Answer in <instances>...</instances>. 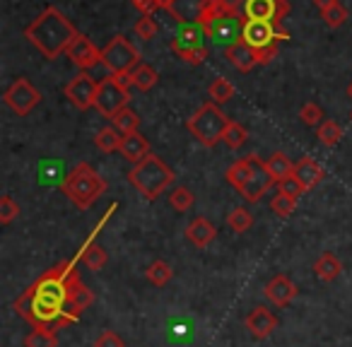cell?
I'll use <instances>...</instances> for the list:
<instances>
[{
	"label": "cell",
	"mask_w": 352,
	"mask_h": 347,
	"mask_svg": "<svg viewBox=\"0 0 352 347\" xmlns=\"http://www.w3.org/2000/svg\"><path fill=\"white\" fill-rule=\"evenodd\" d=\"M78 263H82L78 254L56 263L15 299L12 309L34 328L58 331L80 321L94 297L80 278Z\"/></svg>",
	"instance_id": "6da1fadb"
},
{
	"label": "cell",
	"mask_w": 352,
	"mask_h": 347,
	"mask_svg": "<svg viewBox=\"0 0 352 347\" xmlns=\"http://www.w3.org/2000/svg\"><path fill=\"white\" fill-rule=\"evenodd\" d=\"M80 32L73 27V22L58 10V8H46L34 22H30L25 30V36L30 44L44 56L46 60H56L60 54H65L70 41L78 36Z\"/></svg>",
	"instance_id": "7a4b0ae2"
},
{
	"label": "cell",
	"mask_w": 352,
	"mask_h": 347,
	"mask_svg": "<svg viewBox=\"0 0 352 347\" xmlns=\"http://www.w3.org/2000/svg\"><path fill=\"white\" fill-rule=\"evenodd\" d=\"M107 186H109L107 179L92 164H87V161H80L78 166H73L63 177V181H60V191L80 210H89L94 205V201L102 193H107Z\"/></svg>",
	"instance_id": "3957f363"
},
{
	"label": "cell",
	"mask_w": 352,
	"mask_h": 347,
	"mask_svg": "<svg viewBox=\"0 0 352 347\" xmlns=\"http://www.w3.org/2000/svg\"><path fill=\"white\" fill-rule=\"evenodd\" d=\"M198 27L206 32L208 39L227 41V46H230L232 41L241 39L244 20H241L236 5L230 0H208V8L203 12L201 22H198Z\"/></svg>",
	"instance_id": "277c9868"
},
{
	"label": "cell",
	"mask_w": 352,
	"mask_h": 347,
	"mask_svg": "<svg viewBox=\"0 0 352 347\" xmlns=\"http://www.w3.org/2000/svg\"><path fill=\"white\" fill-rule=\"evenodd\" d=\"M128 183H131L145 201H157V198L174 183V171H171L157 155H147L140 164H135L128 171Z\"/></svg>",
	"instance_id": "5b68a950"
},
{
	"label": "cell",
	"mask_w": 352,
	"mask_h": 347,
	"mask_svg": "<svg viewBox=\"0 0 352 347\" xmlns=\"http://www.w3.org/2000/svg\"><path fill=\"white\" fill-rule=\"evenodd\" d=\"M227 126H230V118L225 116V111L215 102H206L186 121L188 133L206 147H215L217 142H222Z\"/></svg>",
	"instance_id": "8992f818"
},
{
	"label": "cell",
	"mask_w": 352,
	"mask_h": 347,
	"mask_svg": "<svg viewBox=\"0 0 352 347\" xmlns=\"http://www.w3.org/2000/svg\"><path fill=\"white\" fill-rule=\"evenodd\" d=\"M140 60V51L131 44L123 34H116L107 46L102 49V65L111 75L131 73Z\"/></svg>",
	"instance_id": "52a82bcc"
},
{
	"label": "cell",
	"mask_w": 352,
	"mask_h": 347,
	"mask_svg": "<svg viewBox=\"0 0 352 347\" xmlns=\"http://www.w3.org/2000/svg\"><path fill=\"white\" fill-rule=\"evenodd\" d=\"M171 51L182 60L191 65H201L208 58L206 49V32L198 25H184L171 39Z\"/></svg>",
	"instance_id": "ba28073f"
},
{
	"label": "cell",
	"mask_w": 352,
	"mask_h": 347,
	"mask_svg": "<svg viewBox=\"0 0 352 347\" xmlns=\"http://www.w3.org/2000/svg\"><path fill=\"white\" fill-rule=\"evenodd\" d=\"M241 20H256V22H273L283 27V17L289 12L287 0H236Z\"/></svg>",
	"instance_id": "9c48e42d"
},
{
	"label": "cell",
	"mask_w": 352,
	"mask_h": 347,
	"mask_svg": "<svg viewBox=\"0 0 352 347\" xmlns=\"http://www.w3.org/2000/svg\"><path fill=\"white\" fill-rule=\"evenodd\" d=\"M246 161H249V177H246L239 193L246 203H258L261 198L273 186H278V183H275L273 174L268 171V166H265V161L261 159V157L251 155V157H246Z\"/></svg>",
	"instance_id": "30bf717a"
},
{
	"label": "cell",
	"mask_w": 352,
	"mask_h": 347,
	"mask_svg": "<svg viewBox=\"0 0 352 347\" xmlns=\"http://www.w3.org/2000/svg\"><path fill=\"white\" fill-rule=\"evenodd\" d=\"M128 102H131V94H128L126 87H121V85L116 82L113 75L111 78H104L102 82H99L97 99H94V109H97L99 116L111 121L121 109L128 107Z\"/></svg>",
	"instance_id": "8fae6325"
},
{
	"label": "cell",
	"mask_w": 352,
	"mask_h": 347,
	"mask_svg": "<svg viewBox=\"0 0 352 347\" xmlns=\"http://www.w3.org/2000/svg\"><path fill=\"white\" fill-rule=\"evenodd\" d=\"M3 102L17 116H27L41 102V92L27 78H17L3 94Z\"/></svg>",
	"instance_id": "7c38bea8"
},
{
	"label": "cell",
	"mask_w": 352,
	"mask_h": 347,
	"mask_svg": "<svg viewBox=\"0 0 352 347\" xmlns=\"http://www.w3.org/2000/svg\"><path fill=\"white\" fill-rule=\"evenodd\" d=\"M241 39L246 44H251L254 49H265V46L280 44L283 39H287V32L283 27L273 25V22H256V20H244L241 27Z\"/></svg>",
	"instance_id": "4fadbf2b"
},
{
	"label": "cell",
	"mask_w": 352,
	"mask_h": 347,
	"mask_svg": "<svg viewBox=\"0 0 352 347\" xmlns=\"http://www.w3.org/2000/svg\"><path fill=\"white\" fill-rule=\"evenodd\" d=\"M97 89L99 82H94L92 75L87 73H78L68 85H65V97L80 111H87L94 107V99H97Z\"/></svg>",
	"instance_id": "5bb4252c"
},
{
	"label": "cell",
	"mask_w": 352,
	"mask_h": 347,
	"mask_svg": "<svg viewBox=\"0 0 352 347\" xmlns=\"http://www.w3.org/2000/svg\"><path fill=\"white\" fill-rule=\"evenodd\" d=\"M65 54H68L70 63L78 65L82 73H87L89 68H94L97 63H102V51H99L85 34L75 36V39L70 41V46H68Z\"/></svg>",
	"instance_id": "9a60e30c"
},
{
	"label": "cell",
	"mask_w": 352,
	"mask_h": 347,
	"mask_svg": "<svg viewBox=\"0 0 352 347\" xmlns=\"http://www.w3.org/2000/svg\"><path fill=\"white\" fill-rule=\"evenodd\" d=\"M278 326H280L278 316H275L268 306H256L254 311L246 316V331H249L256 340H265V337H270Z\"/></svg>",
	"instance_id": "2e32d148"
},
{
	"label": "cell",
	"mask_w": 352,
	"mask_h": 347,
	"mask_svg": "<svg viewBox=\"0 0 352 347\" xmlns=\"http://www.w3.org/2000/svg\"><path fill=\"white\" fill-rule=\"evenodd\" d=\"M263 294L270 304H275V306H287L289 302L297 299L299 289H297V284L287 278V275H275V278L265 284Z\"/></svg>",
	"instance_id": "e0dca14e"
},
{
	"label": "cell",
	"mask_w": 352,
	"mask_h": 347,
	"mask_svg": "<svg viewBox=\"0 0 352 347\" xmlns=\"http://www.w3.org/2000/svg\"><path fill=\"white\" fill-rule=\"evenodd\" d=\"M208 8V0H174L166 10L179 25H198Z\"/></svg>",
	"instance_id": "ac0fdd59"
},
{
	"label": "cell",
	"mask_w": 352,
	"mask_h": 347,
	"mask_svg": "<svg viewBox=\"0 0 352 347\" xmlns=\"http://www.w3.org/2000/svg\"><path fill=\"white\" fill-rule=\"evenodd\" d=\"M225 58L230 60L236 70H241V73H249L251 68H256V65H258L256 49L251 44H246L244 39L232 41V44L225 49Z\"/></svg>",
	"instance_id": "d6986e66"
},
{
	"label": "cell",
	"mask_w": 352,
	"mask_h": 347,
	"mask_svg": "<svg viewBox=\"0 0 352 347\" xmlns=\"http://www.w3.org/2000/svg\"><path fill=\"white\" fill-rule=\"evenodd\" d=\"M294 179H297L299 183H302L304 191H314V188L318 186V183L323 181V177H326V171H323V166L318 164L314 157H302V159L294 164Z\"/></svg>",
	"instance_id": "ffe728a7"
},
{
	"label": "cell",
	"mask_w": 352,
	"mask_h": 347,
	"mask_svg": "<svg viewBox=\"0 0 352 347\" xmlns=\"http://www.w3.org/2000/svg\"><path fill=\"white\" fill-rule=\"evenodd\" d=\"M118 152H121L123 159L131 161V164L135 166L150 155V142H147V137L140 135V133H131V135H123L121 150Z\"/></svg>",
	"instance_id": "44dd1931"
},
{
	"label": "cell",
	"mask_w": 352,
	"mask_h": 347,
	"mask_svg": "<svg viewBox=\"0 0 352 347\" xmlns=\"http://www.w3.org/2000/svg\"><path fill=\"white\" fill-rule=\"evenodd\" d=\"M215 236H217L215 225H212L210 220H206V217H196L193 222H188L186 239L191 241L193 246H198V249H206V246H210L212 241H215Z\"/></svg>",
	"instance_id": "7402d4cb"
},
{
	"label": "cell",
	"mask_w": 352,
	"mask_h": 347,
	"mask_svg": "<svg viewBox=\"0 0 352 347\" xmlns=\"http://www.w3.org/2000/svg\"><path fill=\"white\" fill-rule=\"evenodd\" d=\"M342 273V263L333 251H323L316 260H314V275H316L321 282H333Z\"/></svg>",
	"instance_id": "603a6c76"
},
{
	"label": "cell",
	"mask_w": 352,
	"mask_h": 347,
	"mask_svg": "<svg viewBox=\"0 0 352 347\" xmlns=\"http://www.w3.org/2000/svg\"><path fill=\"white\" fill-rule=\"evenodd\" d=\"M265 166H268V171L273 174L275 183L285 181V179H289L294 174V164L287 159V155H283V152H275V155H270V159L265 161Z\"/></svg>",
	"instance_id": "cb8c5ba5"
},
{
	"label": "cell",
	"mask_w": 352,
	"mask_h": 347,
	"mask_svg": "<svg viewBox=\"0 0 352 347\" xmlns=\"http://www.w3.org/2000/svg\"><path fill=\"white\" fill-rule=\"evenodd\" d=\"M121 142H123V135L113 126L102 128V131L94 135V145H97V150L107 152V155H109V152H118V150H121Z\"/></svg>",
	"instance_id": "d4e9b609"
},
{
	"label": "cell",
	"mask_w": 352,
	"mask_h": 347,
	"mask_svg": "<svg viewBox=\"0 0 352 347\" xmlns=\"http://www.w3.org/2000/svg\"><path fill=\"white\" fill-rule=\"evenodd\" d=\"M131 75H133V85H135L138 89H142V92H150L157 85V80H160L157 70L147 63H138L135 68L131 70Z\"/></svg>",
	"instance_id": "484cf974"
},
{
	"label": "cell",
	"mask_w": 352,
	"mask_h": 347,
	"mask_svg": "<svg viewBox=\"0 0 352 347\" xmlns=\"http://www.w3.org/2000/svg\"><path fill=\"white\" fill-rule=\"evenodd\" d=\"M111 126L116 128L121 135H131V133H138V128H140V116H138L133 109L126 107L111 118Z\"/></svg>",
	"instance_id": "4316f807"
},
{
	"label": "cell",
	"mask_w": 352,
	"mask_h": 347,
	"mask_svg": "<svg viewBox=\"0 0 352 347\" xmlns=\"http://www.w3.org/2000/svg\"><path fill=\"white\" fill-rule=\"evenodd\" d=\"M316 137H318V142H321L323 147H336L338 142H340V137H342L340 123L333 121V118H326V121L316 128Z\"/></svg>",
	"instance_id": "83f0119b"
},
{
	"label": "cell",
	"mask_w": 352,
	"mask_h": 347,
	"mask_svg": "<svg viewBox=\"0 0 352 347\" xmlns=\"http://www.w3.org/2000/svg\"><path fill=\"white\" fill-rule=\"evenodd\" d=\"M171 275H174V270H171V265L166 263V260H155V263H150L145 270L147 282L155 284V287H164L171 280Z\"/></svg>",
	"instance_id": "f1b7e54d"
},
{
	"label": "cell",
	"mask_w": 352,
	"mask_h": 347,
	"mask_svg": "<svg viewBox=\"0 0 352 347\" xmlns=\"http://www.w3.org/2000/svg\"><path fill=\"white\" fill-rule=\"evenodd\" d=\"M193 203H196V196H193L191 188L186 186H174L169 193V205L174 208L176 212H186L193 208Z\"/></svg>",
	"instance_id": "f546056e"
},
{
	"label": "cell",
	"mask_w": 352,
	"mask_h": 347,
	"mask_svg": "<svg viewBox=\"0 0 352 347\" xmlns=\"http://www.w3.org/2000/svg\"><path fill=\"white\" fill-rule=\"evenodd\" d=\"M25 347H58V335L51 328H34L25 337Z\"/></svg>",
	"instance_id": "4dcf8cb0"
},
{
	"label": "cell",
	"mask_w": 352,
	"mask_h": 347,
	"mask_svg": "<svg viewBox=\"0 0 352 347\" xmlns=\"http://www.w3.org/2000/svg\"><path fill=\"white\" fill-rule=\"evenodd\" d=\"M208 94H210V102H215L217 107H220V104L230 102V99L234 97V85H232L227 78H217V80H212V82H210Z\"/></svg>",
	"instance_id": "1f68e13d"
},
{
	"label": "cell",
	"mask_w": 352,
	"mask_h": 347,
	"mask_svg": "<svg viewBox=\"0 0 352 347\" xmlns=\"http://www.w3.org/2000/svg\"><path fill=\"white\" fill-rule=\"evenodd\" d=\"M227 225H230V230L236 232V234H244V232H249L251 227H254V215H251L246 208H234V210L227 215Z\"/></svg>",
	"instance_id": "d6a6232c"
},
{
	"label": "cell",
	"mask_w": 352,
	"mask_h": 347,
	"mask_svg": "<svg viewBox=\"0 0 352 347\" xmlns=\"http://www.w3.org/2000/svg\"><path fill=\"white\" fill-rule=\"evenodd\" d=\"M246 137H249L246 128L241 126V123H236V121H230L225 135H222V142H225L227 147H232V150H239V147L246 142Z\"/></svg>",
	"instance_id": "836d02e7"
},
{
	"label": "cell",
	"mask_w": 352,
	"mask_h": 347,
	"mask_svg": "<svg viewBox=\"0 0 352 347\" xmlns=\"http://www.w3.org/2000/svg\"><path fill=\"white\" fill-rule=\"evenodd\" d=\"M246 177H249V161H246V157H244V159H239V161H234V164L227 169V183H230V186H234L236 191H241Z\"/></svg>",
	"instance_id": "e575fe53"
},
{
	"label": "cell",
	"mask_w": 352,
	"mask_h": 347,
	"mask_svg": "<svg viewBox=\"0 0 352 347\" xmlns=\"http://www.w3.org/2000/svg\"><path fill=\"white\" fill-rule=\"evenodd\" d=\"M326 113H323V109L318 107L316 102H309V104H304L302 107V111H299V118H302V123L304 126H309V128H318L323 121H326Z\"/></svg>",
	"instance_id": "d590c367"
},
{
	"label": "cell",
	"mask_w": 352,
	"mask_h": 347,
	"mask_svg": "<svg viewBox=\"0 0 352 347\" xmlns=\"http://www.w3.org/2000/svg\"><path fill=\"white\" fill-rule=\"evenodd\" d=\"M321 20L328 30H338V27H342L347 22V10L338 3V5L328 8V10H321Z\"/></svg>",
	"instance_id": "8d00e7d4"
},
{
	"label": "cell",
	"mask_w": 352,
	"mask_h": 347,
	"mask_svg": "<svg viewBox=\"0 0 352 347\" xmlns=\"http://www.w3.org/2000/svg\"><path fill=\"white\" fill-rule=\"evenodd\" d=\"M270 208H273V212L278 217H289L294 212V208H297V201L285 196V193H278V196L273 198V203H270Z\"/></svg>",
	"instance_id": "74e56055"
},
{
	"label": "cell",
	"mask_w": 352,
	"mask_h": 347,
	"mask_svg": "<svg viewBox=\"0 0 352 347\" xmlns=\"http://www.w3.org/2000/svg\"><path fill=\"white\" fill-rule=\"evenodd\" d=\"M17 215H20V205L12 201V196L0 198V225H10Z\"/></svg>",
	"instance_id": "f35d334b"
},
{
	"label": "cell",
	"mask_w": 352,
	"mask_h": 347,
	"mask_svg": "<svg viewBox=\"0 0 352 347\" xmlns=\"http://www.w3.org/2000/svg\"><path fill=\"white\" fill-rule=\"evenodd\" d=\"M135 34H138V39H142V41H150L152 36L157 34V22L152 20V15H142L140 20L135 22Z\"/></svg>",
	"instance_id": "ab89813d"
},
{
	"label": "cell",
	"mask_w": 352,
	"mask_h": 347,
	"mask_svg": "<svg viewBox=\"0 0 352 347\" xmlns=\"http://www.w3.org/2000/svg\"><path fill=\"white\" fill-rule=\"evenodd\" d=\"M278 191L285 193V196H289V198H294V201H299V198H302V193H307L302 188V183H299L294 177H289V179H285V181H280L278 183Z\"/></svg>",
	"instance_id": "60d3db41"
},
{
	"label": "cell",
	"mask_w": 352,
	"mask_h": 347,
	"mask_svg": "<svg viewBox=\"0 0 352 347\" xmlns=\"http://www.w3.org/2000/svg\"><path fill=\"white\" fill-rule=\"evenodd\" d=\"M94 347H126V342H123V337L118 335V333L104 331L102 335L94 340Z\"/></svg>",
	"instance_id": "b9f144b4"
},
{
	"label": "cell",
	"mask_w": 352,
	"mask_h": 347,
	"mask_svg": "<svg viewBox=\"0 0 352 347\" xmlns=\"http://www.w3.org/2000/svg\"><path fill=\"white\" fill-rule=\"evenodd\" d=\"M340 0H314V5L318 8V10H328V8H333V5H338Z\"/></svg>",
	"instance_id": "7bdbcfd3"
},
{
	"label": "cell",
	"mask_w": 352,
	"mask_h": 347,
	"mask_svg": "<svg viewBox=\"0 0 352 347\" xmlns=\"http://www.w3.org/2000/svg\"><path fill=\"white\" fill-rule=\"evenodd\" d=\"M171 3H174V0H157V5H160V8H164V10L171 5Z\"/></svg>",
	"instance_id": "ee69618b"
},
{
	"label": "cell",
	"mask_w": 352,
	"mask_h": 347,
	"mask_svg": "<svg viewBox=\"0 0 352 347\" xmlns=\"http://www.w3.org/2000/svg\"><path fill=\"white\" fill-rule=\"evenodd\" d=\"M347 97L352 99V82H350V87H347Z\"/></svg>",
	"instance_id": "f6af8a7d"
},
{
	"label": "cell",
	"mask_w": 352,
	"mask_h": 347,
	"mask_svg": "<svg viewBox=\"0 0 352 347\" xmlns=\"http://www.w3.org/2000/svg\"><path fill=\"white\" fill-rule=\"evenodd\" d=\"M133 3H135V0H133Z\"/></svg>",
	"instance_id": "bcb514c9"
}]
</instances>
